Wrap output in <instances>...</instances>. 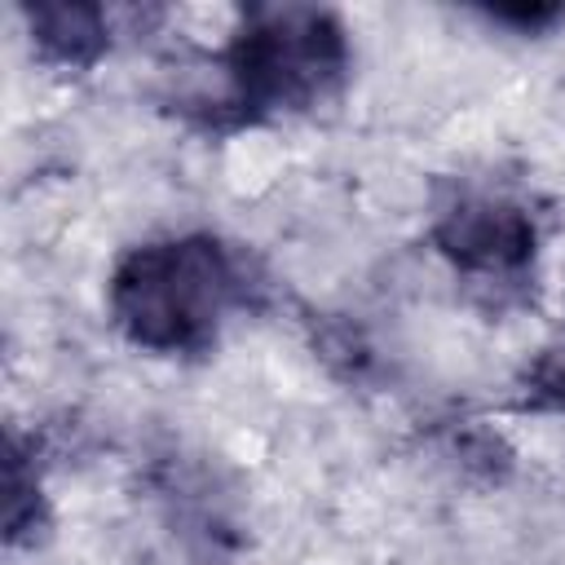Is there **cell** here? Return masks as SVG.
Segmentation results:
<instances>
[{"instance_id":"6da1fadb","label":"cell","mask_w":565,"mask_h":565,"mask_svg":"<svg viewBox=\"0 0 565 565\" xmlns=\"http://www.w3.org/2000/svg\"><path fill=\"white\" fill-rule=\"evenodd\" d=\"M119 335L159 358L207 353L225 318L247 305V265L216 234L150 238L119 256L106 282Z\"/></svg>"},{"instance_id":"277c9868","label":"cell","mask_w":565,"mask_h":565,"mask_svg":"<svg viewBox=\"0 0 565 565\" xmlns=\"http://www.w3.org/2000/svg\"><path fill=\"white\" fill-rule=\"evenodd\" d=\"M22 18H26L35 53L44 62H53V66L84 71V66H93L110 49V18L97 4L44 0V4H26Z\"/></svg>"},{"instance_id":"5b68a950","label":"cell","mask_w":565,"mask_h":565,"mask_svg":"<svg viewBox=\"0 0 565 565\" xmlns=\"http://www.w3.org/2000/svg\"><path fill=\"white\" fill-rule=\"evenodd\" d=\"M49 530V508H44V486L35 472V455L26 450L22 437H9V472H4V539L35 543Z\"/></svg>"},{"instance_id":"52a82bcc","label":"cell","mask_w":565,"mask_h":565,"mask_svg":"<svg viewBox=\"0 0 565 565\" xmlns=\"http://www.w3.org/2000/svg\"><path fill=\"white\" fill-rule=\"evenodd\" d=\"M486 18H490V22H508V26H516V31L539 35V31H547L552 22H561V18H565V9H561V4H499V9H486Z\"/></svg>"},{"instance_id":"8992f818","label":"cell","mask_w":565,"mask_h":565,"mask_svg":"<svg viewBox=\"0 0 565 565\" xmlns=\"http://www.w3.org/2000/svg\"><path fill=\"white\" fill-rule=\"evenodd\" d=\"M521 406L525 411H561L565 415V340L552 344L521 380Z\"/></svg>"},{"instance_id":"3957f363","label":"cell","mask_w":565,"mask_h":565,"mask_svg":"<svg viewBox=\"0 0 565 565\" xmlns=\"http://www.w3.org/2000/svg\"><path fill=\"white\" fill-rule=\"evenodd\" d=\"M433 247L468 282L512 291L534 274L539 221L503 190H459L433 216Z\"/></svg>"},{"instance_id":"7a4b0ae2","label":"cell","mask_w":565,"mask_h":565,"mask_svg":"<svg viewBox=\"0 0 565 565\" xmlns=\"http://www.w3.org/2000/svg\"><path fill=\"white\" fill-rule=\"evenodd\" d=\"M349 71V35L318 4H247L221 53L230 124H260L322 106ZM216 110V115H221Z\"/></svg>"}]
</instances>
